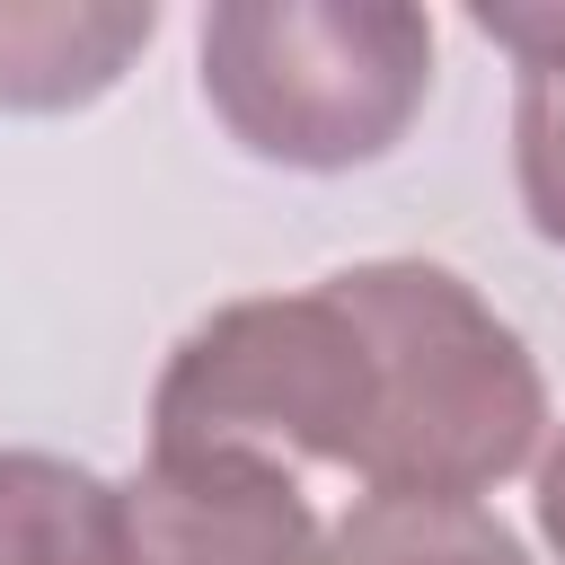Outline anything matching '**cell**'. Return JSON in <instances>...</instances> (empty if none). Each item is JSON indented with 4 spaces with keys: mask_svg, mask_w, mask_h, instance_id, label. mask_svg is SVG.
Returning a JSON list of instances; mask_svg holds the SVG:
<instances>
[{
    "mask_svg": "<svg viewBox=\"0 0 565 565\" xmlns=\"http://www.w3.org/2000/svg\"><path fill=\"white\" fill-rule=\"evenodd\" d=\"M327 291L362 318L380 362V424L353 468L371 494H486L530 468L547 433V380L450 265L380 256L327 274Z\"/></svg>",
    "mask_w": 565,
    "mask_h": 565,
    "instance_id": "cell-1",
    "label": "cell"
},
{
    "mask_svg": "<svg viewBox=\"0 0 565 565\" xmlns=\"http://www.w3.org/2000/svg\"><path fill=\"white\" fill-rule=\"evenodd\" d=\"M203 97L274 168H362L433 97V18L406 0H221L203 18Z\"/></svg>",
    "mask_w": 565,
    "mask_h": 565,
    "instance_id": "cell-2",
    "label": "cell"
},
{
    "mask_svg": "<svg viewBox=\"0 0 565 565\" xmlns=\"http://www.w3.org/2000/svg\"><path fill=\"white\" fill-rule=\"evenodd\" d=\"M380 424V362L362 318L309 291H256L177 335L150 388V450H256L362 468Z\"/></svg>",
    "mask_w": 565,
    "mask_h": 565,
    "instance_id": "cell-3",
    "label": "cell"
},
{
    "mask_svg": "<svg viewBox=\"0 0 565 565\" xmlns=\"http://www.w3.org/2000/svg\"><path fill=\"white\" fill-rule=\"evenodd\" d=\"M0 565H132L124 486L62 450H0Z\"/></svg>",
    "mask_w": 565,
    "mask_h": 565,
    "instance_id": "cell-7",
    "label": "cell"
},
{
    "mask_svg": "<svg viewBox=\"0 0 565 565\" xmlns=\"http://www.w3.org/2000/svg\"><path fill=\"white\" fill-rule=\"evenodd\" d=\"M132 565H327V530L282 459L256 450H150L124 477Z\"/></svg>",
    "mask_w": 565,
    "mask_h": 565,
    "instance_id": "cell-4",
    "label": "cell"
},
{
    "mask_svg": "<svg viewBox=\"0 0 565 565\" xmlns=\"http://www.w3.org/2000/svg\"><path fill=\"white\" fill-rule=\"evenodd\" d=\"M539 539L565 556V424H556V441L539 459Z\"/></svg>",
    "mask_w": 565,
    "mask_h": 565,
    "instance_id": "cell-9",
    "label": "cell"
},
{
    "mask_svg": "<svg viewBox=\"0 0 565 565\" xmlns=\"http://www.w3.org/2000/svg\"><path fill=\"white\" fill-rule=\"evenodd\" d=\"M327 565H530L477 494H362L327 530Z\"/></svg>",
    "mask_w": 565,
    "mask_h": 565,
    "instance_id": "cell-8",
    "label": "cell"
},
{
    "mask_svg": "<svg viewBox=\"0 0 565 565\" xmlns=\"http://www.w3.org/2000/svg\"><path fill=\"white\" fill-rule=\"evenodd\" d=\"M159 35L150 0H0V106L62 115L124 79V62Z\"/></svg>",
    "mask_w": 565,
    "mask_h": 565,
    "instance_id": "cell-5",
    "label": "cell"
},
{
    "mask_svg": "<svg viewBox=\"0 0 565 565\" xmlns=\"http://www.w3.org/2000/svg\"><path fill=\"white\" fill-rule=\"evenodd\" d=\"M477 35L512 53V168L521 212L547 247H565V0H486Z\"/></svg>",
    "mask_w": 565,
    "mask_h": 565,
    "instance_id": "cell-6",
    "label": "cell"
}]
</instances>
